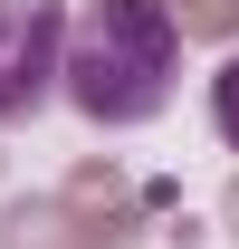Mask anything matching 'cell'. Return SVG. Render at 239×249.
Returning a JSON list of instances; mask_svg holds the SVG:
<instances>
[{
    "label": "cell",
    "instance_id": "cell-1",
    "mask_svg": "<svg viewBox=\"0 0 239 249\" xmlns=\"http://www.w3.org/2000/svg\"><path fill=\"white\" fill-rule=\"evenodd\" d=\"M182 87V29L163 0H86L67 19L58 48V96L86 124L124 134V124H153Z\"/></svg>",
    "mask_w": 239,
    "mask_h": 249
},
{
    "label": "cell",
    "instance_id": "cell-2",
    "mask_svg": "<svg viewBox=\"0 0 239 249\" xmlns=\"http://www.w3.org/2000/svg\"><path fill=\"white\" fill-rule=\"evenodd\" d=\"M58 48H67V0H0V124L58 96Z\"/></svg>",
    "mask_w": 239,
    "mask_h": 249
},
{
    "label": "cell",
    "instance_id": "cell-3",
    "mask_svg": "<svg viewBox=\"0 0 239 249\" xmlns=\"http://www.w3.org/2000/svg\"><path fill=\"white\" fill-rule=\"evenodd\" d=\"M210 124H220V144L239 154V48L220 58V77H210Z\"/></svg>",
    "mask_w": 239,
    "mask_h": 249
}]
</instances>
